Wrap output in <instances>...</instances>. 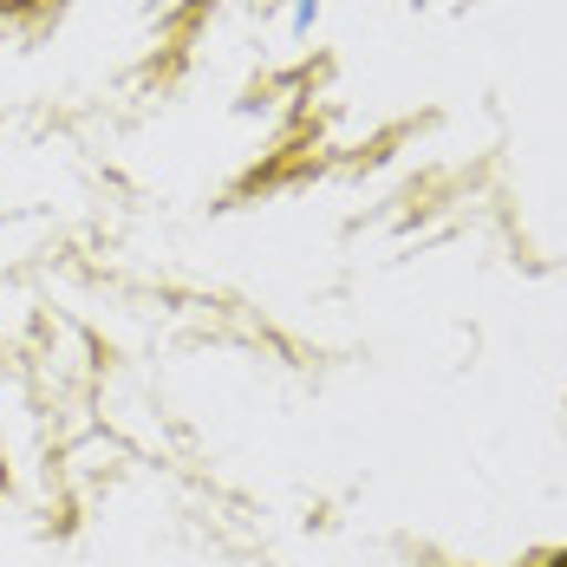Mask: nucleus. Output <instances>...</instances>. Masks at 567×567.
I'll return each mask as SVG.
<instances>
[{
    "instance_id": "obj_1",
    "label": "nucleus",
    "mask_w": 567,
    "mask_h": 567,
    "mask_svg": "<svg viewBox=\"0 0 567 567\" xmlns=\"http://www.w3.org/2000/svg\"><path fill=\"white\" fill-rule=\"evenodd\" d=\"M548 567H567V555H555V561H548Z\"/></svg>"
}]
</instances>
